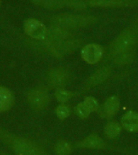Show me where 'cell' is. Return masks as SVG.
<instances>
[{"instance_id": "8992f818", "label": "cell", "mask_w": 138, "mask_h": 155, "mask_svg": "<svg viewBox=\"0 0 138 155\" xmlns=\"http://www.w3.org/2000/svg\"><path fill=\"white\" fill-rule=\"evenodd\" d=\"M29 104L33 108L41 110L45 107L48 104L49 96L46 91L43 89L31 90L28 95Z\"/></svg>"}, {"instance_id": "9a60e30c", "label": "cell", "mask_w": 138, "mask_h": 155, "mask_svg": "<svg viewBox=\"0 0 138 155\" xmlns=\"http://www.w3.org/2000/svg\"><path fill=\"white\" fill-rule=\"evenodd\" d=\"M81 147L84 148H90V149H100L104 147V141L102 138L98 137L97 135H90L86 139L80 142Z\"/></svg>"}, {"instance_id": "7a4b0ae2", "label": "cell", "mask_w": 138, "mask_h": 155, "mask_svg": "<svg viewBox=\"0 0 138 155\" xmlns=\"http://www.w3.org/2000/svg\"><path fill=\"white\" fill-rule=\"evenodd\" d=\"M138 39V25H132L123 31L116 37L109 47V55L111 57L120 54L132 49Z\"/></svg>"}, {"instance_id": "cb8c5ba5", "label": "cell", "mask_w": 138, "mask_h": 155, "mask_svg": "<svg viewBox=\"0 0 138 155\" xmlns=\"http://www.w3.org/2000/svg\"><path fill=\"white\" fill-rule=\"evenodd\" d=\"M84 104L86 105L88 110L90 111V113H91L92 111H95L98 110L99 108V104H98V102L96 101V99H94L93 97H87L86 99H84V101H83Z\"/></svg>"}, {"instance_id": "d4e9b609", "label": "cell", "mask_w": 138, "mask_h": 155, "mask_svg": "<svg viewBox=\"0 0 138 155\" xmlns=\"http://www.w3.org/2000/svg\"><path fill=\"white\" fill-rule=\"evenodd\" d=\"M0 155H11L9 153H7L3 152V151H0Z\"/></svg>"}, {"instance_id": "ffe728a7", "label": "cell", "mask_w": 138, "mask_h": 155, "mask_svg": "<svg viewBox=\"0 0 138 155\" xmlns=\"http://www.w3.org/2000/svg\"><path fill=\"white\" fill-rule=\"evenodd\" d=\"M63 5L76 10H84L87 8V3L83 0H58Z\"/></svg>"}, {"instance_id": "8fae6325", "label": "cell", "mask_w": 138, "mask_h": 155, "mask_svg": "<svg viewBox=\"0 0 138 155\" xmlns=\"http://www.w3.org/2000/svg\"><path fill=\"white\" fill-rule=\"evenodd\" d=\"M121 124L128 131H138V113L132 111L127 112L121 119Z\"/></svg>"}, {"instance_id": "603a6c76", "label": "cell", "mask_w": 138, "mask_h": 155, "mask_svg": "<svg viewBox=\"0 0 138 155\" xmlns=\"http://www.w3.org/2000/svg\"><path fill=\"white\" fill-rule=\"evenodd\" d=\"M75 111H76V113L80 118H87L89 116V115L90 114V111L88 110L86 105L84 104V103H80L77 105L76 108H75Z\"/></svg>"}, {"instance_id": "ba28073f", "label": "cell", "mask_w": 138, "mask_h": 155, "mask_svg": "<svg viewBox=\"0 0 138 155\" xmlns=\"http://www.w3.org/2000/svg\"><path fill=\"white\" fill-rule=\"evenodd\" d=\"M136 3V0H90L89 4L92 7H117L131 6Z\"/></svg>"}, {"instance_id": "9c48e42d", "label": "cell", "mask_w": 138, "mask_h": 155, "mask_svg": "<svg viewBox=\"0 0 138 155\" xmlns=\"http://www.w3.org/2000/svg\"><path fill=\"white\" fill-rule=\"evenodd\" d=\"M48 80L52 86L61 87L66 85L68 82L67 73L62 69H55L50 71L48 74Z\"/></svg>"}, {"instance_id": "d6986e66", "label": "cell", "mask_w": 138, "mask_h": 155, "mask_svg": "<svg viewBox=\"0 0 138 155\" xmlns=\"http://www.w3.org/2000/svg\"><path fill=\"white\" fill-rule=\"evenodd\" d=\"M121 128L116 122H109L105 128V133L109 138H115L120 134Z\"/></svg>"}, {"instance_id": "5b68a950", "label": "cell", "mask_w": 138, "mask_h": 155, "mask_svg": "<svg viewBox=\"0 0 138 155\" xmlns=\"http://www.w3.org/2000/svg\"><path fill=\"white\" fill-rule=\"evenodd\" d=\"M80 44L81 41L78 40H65L58 43L53 44L48 47L53 54L57 57H62L77 49Z\"/></svg>"}, {"instance_id": "7402d4cb", "label": "cell", "mask_w": 138, "mask_h": 155, "mask_svg": "<svg viewBox=\"0 0 138 155\" xmlns=\"http://www.w3.org/2000/svg\"><path fill=\"white\" fill-rule=\"evenodd\" d=\"M56 113H57L58 118L61 119V120H64L70 116V107L66 105H64V104H61L56 109Z\"/></svg>"}, {"instance_id": "4fadbf2b", "label": "cell", "mask_w": 138, "mask_h": 155, "mask_svg": "<svg viewBox=\"0 0 138 155\" xmlns=\"http://www.w3.org/2000/svg\"><path fill=\"white\" fill-rule=\"evenodd\" d=\"M111 73V69L108 66H103L92 74V76L88 80V84L90 86H96L103 82L109 77Z\"/></svg>"}, {"instance_id": "30bf717a", "label": "cell", "mask_w": 138, "mask_h": 155, "mask_svg": "<svg viewBox=\"0 0 138 155\" xmlns=\"http://www.w3.org/2000/svg\"><path fill=\"white\" fill-rule=\"evenodd\" d=\"M68 36H69V33L67 31L62 28L58 26L57 28H52L50 31H48V35L45 40H47V42L49 46L53 44L58 43L60 41H65Z\"/></svg>"}, {"instance_id": "5bb4252c", "label": "cell", "mask_w": 138, "mask_h": 155, "mask_svg": "<svg viewBox=\"0 0 138 155\" xmlns=\"http://www.w3.org/2000/svg\"><path fill=\"white\" fill-rule=\"evenodd\" d=\"M120 108V100L117 97L111 96L107 99L103 107L104 116L110 117L114 116Z\"/></svg>"}, {"instance_id": "2e32d148", "label": "cell", "mask_w": 138, "mask_h": 155, "mask_svg": "<svg viewBox=\"0 0 138 155\" xmlns=\"http://www.w3.org/2000/svg\"><path fill=\"white\" fill-rule=\"evenodd\" d=\"M133 58H134V52H133V50L130 49V50L125 51V52L116 56L114 61H115V63H116L117 65H128L133 61Z\"/></svg>"}, {"instance_id": "e0dca14e", "label": "cell", "mask_w": 138, "mask_h": 155, "mask_svg": "<svg viewBox=\"0 0 138 155\" xmlns=\"http://www.w3.org/2000/svg\"><path fill=\"white\" fill-rule=\"evenodd\" d=\"M36 5H39L42 7L47 9L57 10L60 9L63 7V4L58 0H32Z\"/></svg>"}, {"instance_id": "44dd1931", "label": "cell", "mask_w": 138, "mask_h": 155, "mask_svg": "<svg viewBox=\"0 0 138 155\" xmlns=\"http://www.w3.org/2000/svg\"><path fill=\"white\" fill-rule=\"evenodd\" d=\"M72 93L64 89H58L55 93V96L59 102L65 103L68 101L72 96Z\"/></svg>"}, {"instance_id": "277c9868", "label": "cell", "mask_w": 138, "mask_h": 155, "mask_svg": "<svg viewBox=\"0 0 138 155\" xmlns=\"http://www.w3.org/2000/svg\"><path fill=\"white\" fill-rule=\"evenodd\" d=\"M24 31L27 35H28L31 38L39 41H44L48 35V30L39 20L30 19L24 23Z\"/></svg>"}, {"instance_id": "6da1fadb", "label": "cell", "mask_w": 138, "mask_h": 155, "mask_svg": "<svg viewBox=\"0 0 138 155\" xmlns=\"http://www.w3.org/2000/svg\"><path fill=\"white\" fill-rule=\"evenodd\" d=\"M0 140L5 143L15 155H47L37 143L27 138L15 136L0 129Z\"/></svg>"}, {"instance_id": "ac0fdd59", "label": "cell", "mask_w": 138, "mask_h": 155, "mask_svg": "<svg viewBox=\"0 0 138 155\" xmlns=\"http://www.w3.org/2000/svg\"><path fill=\"white\" fill-rule=\"evenodd\" d=\"M55 152L57 155H70L71 145L65 140H59L55 145Z\"/></svg>"}, {"instance_id": "3957f363", "label": "cell", "mask_w": 138, "mask_h": 155, "mask_svg": "<svg viewBox=\"0 0 138 155\" xmlns=\"http://www.w3.org/2000/svg\"><path fill=\"white\" fill-rule=\"evenodd\" d=\"M96 19L90 15L64 14L56 16L53 21L62 28H79L94 24Z\"/></svg>"}, {"instance_id": "52a82bcc", "label": "cell", "mask_w": 138, "mask_h": 155, "mask_svg": "<svg viewBox=\"0 0 138 155\" xmlns=\"http://www.w3.org/2000/svg\"><path fill=\"white\" fill-rule=\"evenodd\" d=\"M103 55V49L99 45L89 44L82 49V57L86 62L94 64L99 61Z\"/></svg>"}, {"instance_id": "7c38bea8", "label": "cell", "mask_w": 138, "mask_h": 155, "mask_svg": "<svg viewBox=\"0 0 138 155\" xmlns=\"http://www.w3.org/2000/svg\"><path fill=\"white\" fill-rule=\"evenodd\" d=\"M14 103V97L12 92L6 87L0 86V111L9 110Z\"/></svg>"}]
</instances>
